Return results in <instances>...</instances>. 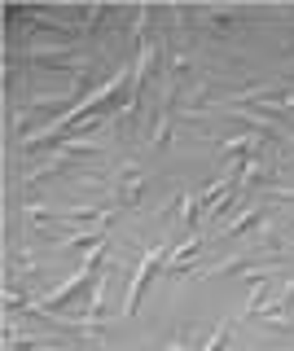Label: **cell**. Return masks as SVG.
<instances>
[{"label":"cell","instance_id":"1","mask_svg":"<svg viewBox=\"0 0 294 351\" xmlns=\"http://www.w3.org/2000/svg\"><path fill=\"white\" fill-rule=\"evenodd\" d=\"M167 263V246H149L145 255H140V263H136V272H132V285H127V303H123V316H132L136 307H140V299H145V290H149V281L158 277V268Z\"/></svg>","mask_w":294,"mask_h":351},{"label":"cell","instance_id":"2","mask_svg":"<svg viewBox=\"0 0 294 351\" xmlns=\"http://www.w3.org/2000/svg\"><path fill=\"white\" fill-rule=\"evenodd\" d=\"M140 189H145V176H140V167L132 158H123L114 167V202L123 206V211H136V206H140Z\"/></svg>","mask_w":294,"mask_h":351},{"label":"cell","instance_id":"3","mask_svg":"<svg viewBox=\"0 0 294 351\" xmlns=\"http://www.w3.org/2000/svg\"><path fill=\"white\" fill-rule=\"evenodd\" d=\"M290 312H294V277L281 285V294H272V299H264V307H259V321L264 325H277V329H286V321H290Z\"/></svg>","mask_w":294,"mask_h":351},{"label":"cell","instance_id":"4","mask_svg":"<svg viewBox=\"0 0 294 351\" xmlns=\"http://www.w3.org/2000/svg\"><path fill=\"white\" fill-rule=\"evenodd\" d=\"M264 211H268L264 202L242 206V215H237V219H224V224H220V237H242V233H250V228H264V224H268Z\"/></svg>","mask_w":294,"mask_h":351},{"label":"cell","instance_id":"5","mask_svg":"<svg viewBox=\"0 0 294 351\" xmlns=\"http://www.w3.org/2000/svg\"><path fill=\"white\" fill-rule=\"evenodd\" d=\"M202 250H206V246H202V237H198V233H189V237H184L180 246L167 255V263H162V272H167V277H180V272H184V263H189V259H198Z\"/></svg>","mask_w":294,"mask_h":351}]
</instances>
